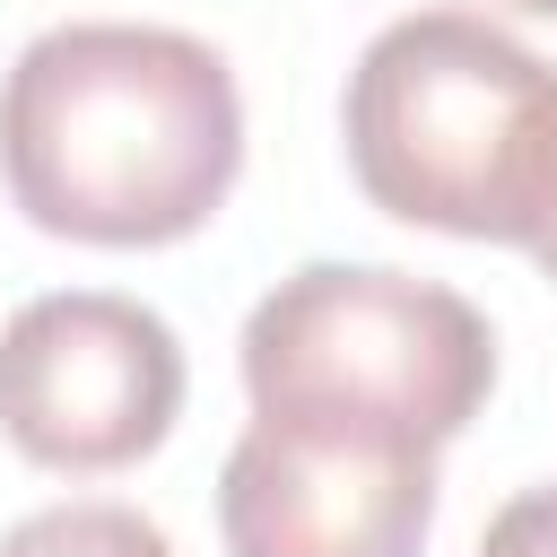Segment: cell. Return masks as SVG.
Listing matches in <instances>:
<instances>
[{"label":"cell","instance_id":"1","mask_svg":"<svg viewBox=\"0 0 557 557\" xmlns=\"http://www.w3.org/2000/svg\"><path fill=\"white\" fill-rule=\"evenodd\" d=\"M244 174V96L183 26L70 17L0 78V183L26 226L96 252L200 235Z\"/></svg>","mask_w":557,"mask_h":557},{"label":"cell","instance_id":"2","mask_svg":"<svg viewBox=\"0 0 557 557\" xmlns=\"http://www.w3.org/2000/svg\"><path fill=\"white\" fill-rule=\"evenodd\" d=\"M348 174L426 235L522 244L557 157V70L479 9L392 17L348 70Z\"/></svg>","mask_w":557,"mask_h":557},{"label":"cell","instance_id":"3","mask_svg":"<svg viewBox=\"0 0 557 557\" xmlns=\"http://www.w3.org/2000/svg\"><path fill=\"white\" fill-rule=\"evenodd\" d=\"M252 409L348 418L409 444H453L496 392V331L461 287L383 261H305L244 313Z\"/></svg>","mask_w":557,"mask_h":557},{"label":"cell","instance_id":"4","mask_svg":"<svg viewBox=\"0 0 557 557\" xmlns=\"http://www.w3.org/2000/svg\"><path fill=\"white\" fill-rule=\"evenodd\" d=\"M183 418V339L113 287H52L0 322V435L61 479L148 461Z\"/></svg>","mask_w":557,"mask_h":557},{"label":"cell","instance_id":"5","mask_svg":"<svg viewBox=\"0 0 557 557\" xmlns=\"http://www.w3.org/2000/svg\"><path fill=\"white\" fill-rule=\"evenodd\" d=\"M435 531V444L252 409L218 470L226 557H418Z\"/></svg>","mask_w":557,"mask_h":557},{"label":"cell","instance_id":"6","mask_svg":"<svg viewBox=\"0 0 557 557\" xmlns=\"http://www.w3.org/2000/svg\"><path fill=\"white\" fill-rule=\"evenodd\" d=\"M0 557H174V540L113 496H78V505H44L26 522L0 531Z\"/></svg>","mask_w":557,"mask_h":557},{"label":"cell","instance_id":"7","mask_svg":"<svg viewBox=\"0 0 557 557\" xmlns=\"http://www.w3.org/2000/svg\"><path fill=\"white\" fill-rule=\"evenodd\" d=\"M479 557H557V487H522L487 513Z\"/></svg>","mask_w":557,"mask_h":557},{"label":"cell","instance_id":"8","mask_svg":"<svg viewBox=\"0 0 557 557\" xmlns=\"http://www.w3.org/2000/svg\"><path fill=\"white\" fill-rule=\"evenodd\" d=\"M522 252L557 278V157H548V183H540V200H531V226H522Z\"/></svg>","mask_w":557,"mask_h":557},{"label":"cell","instance_id":"9","mask_svg":"<svg viewBox=\"0 0 557 557\" xmlns=\"http://www.w3.org/2000/svg\"><path fill=\"white\" fill-rule=\"evenodd\" d=\"M505 9H522V17H557V0H505Z\"/></svg>","mask_w":557,"mask_h":557}]
</instances>
